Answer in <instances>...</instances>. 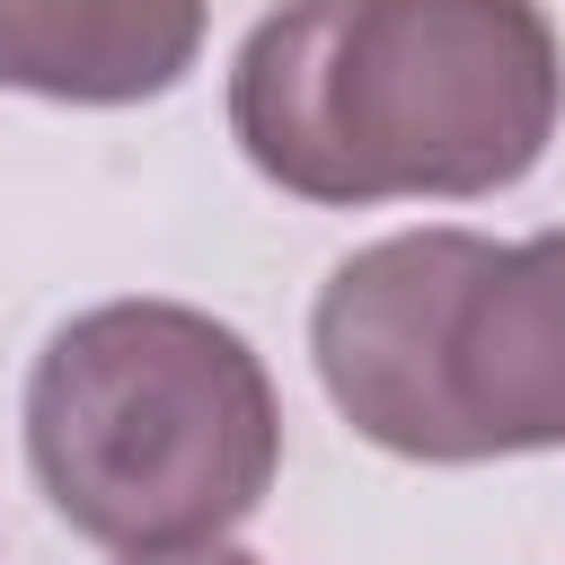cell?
<instances>
[{"mask_svg": "<svg viewBox=\"0 0 565 565\" xmlns=\"http://www.w3.org/2000/svg\"><path fill=\"white\" fill-rule=\"evenodd\" d=\"M565 53L539 0H291L230 62L247 168L300 203H468L539 168Z\"/></svg>", "mask_w": 565, "mask_h": 565, "instance_id": "1", "label": "cell"}, {"mask_svg": "<svg viewBox=\"0 0 565 565\" xmlns=\"http://www.w3.org/2000/svg\"><path fill=\"white\" fill-rule=\"evenodd\" d=\"M26 468L115 556L203 547L265 503L282 406L238 327L185 300H106L26 371Z\"/></svg>", "mask_w": 565, "mask_h": 565, "instance_id": "2", "label": "cell"}, {"mask_svg": "<svg viewBox=\"0 0 565 565\" xmlns=\"http://www.w3.org/2000/svg\"><path fill=\"white\" fill-rule=\"evenodd\" d=\"M335 415L433 468L565 450V230L494 247L406 230L344 256L309 309Z\"/></svg>", "mask_w": 565, "mask_h": 565, "instance_id": "3", "label": "cell"}, {"mask_svg": "<svg viewBox=\"0 0 565 565\" xmlns=\"http://www.w3.org/2000/svg\"><path fill=\"white\" fill-rule=\"evenodd\" d=\"M203 53V0H0V88L53 106L168 97Z\"/></svg>", "mask_w": 565, "mask_h": 565, "instance_id": "4", "label": "cell"}, {"mask_svg": "<svg viewBox=\"0 0 565 565\" xmlns=\"http://www.w3.org/2000/svg\"><path fill=\"white\" fill-rule=\"evenodd\" d=\"M124 565H256V556H238V547L203 539V547H159V556H124Z\"/></svg>", "mask_w": 565, "mask_h": 565, "instance_id": "5", "label": "cell"}]
</instances>
